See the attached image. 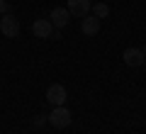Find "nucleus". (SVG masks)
Listing matches in <instances>:
<instances>
[{"mask_svg": "<svg viewBox=\"0 0 146 134\" xmlns=\"http://www.w3.org/2000/svg\"><path fill=\"white\" fill-rule=\"evenodd\" d=\"M20 20H17L15 15H10V12H5L3 15V20H0V32L7 37V39H17L20 37Z\"/></svg>", "mask_w": 146, "mask_h": 134, "instance_id": "obj_2", "label": "nucleus"}, {"mask_svg": "<svg viewBox=\"0 0 146 134\" xmlns=\"http://www.w3.org/2000/svg\"><path fill=\"white\" fill-rule=\"evenodd\" d=\"M80 29H83L85 37H95V34L100 32V17L85 15V17H83V25H80Z\"/></svg>", "mask_w": 146, "mask_h": 134, "instance_id": "obj_8", "label": "nucleus"}, {"mask_svg": "<svg viewBox=\"0 0 146 134\" xmlns=\"http://www.w3.org/2000/svg\"><path fill=\"white\" fill-rule=\"evenodd\" d=\"M93 15L100 17V20L107 17V15H110V5H107V3H95V5H93Z\"/></svg>", "mask_w": 146, "mask_h": 134, "instance_id": "obj_9", "label": "nucleus"}, {"mask_svg": "<svg viewBox=\"0 0 146 134\" xmlns=\"http://www.w3.org/2000/svg\"><path fill=\"white\" fill-rule=\"evenodd\" d=\"M90 7H93L90 0H68V12L76 17H85L90 12Z\"/></svg>", "mask_w": 146, "mask_h": 134, "instance_id": "obj_7", "label": "nucleus"}, {"mask_svg": "<svg viewBox=\"0 0 146 134\" xmlns=\"http://www.w3.org/2000/svg\"><path fill=\"white\" fill-rule=\"evenodd\" d=\"M141 51H144V56H146V47H144V49H141Z\"/></svg>", "mask_w": 146, "mask_h": 134, "instance_id": "obj_12", "label": "nucleus"}, {"mask_svg": "<svg viewBox=\"0 0 146 134\" xmlns=\"http://www.w3.org/2000/svg\"><path fill=\"white\" fill-rule=\"evenodd\" d=\"M32 34L39 37V39H49V37L54 34L51 20H34V22H32Z\"/></svg>", "mask_w": 146, "mask_h": 134, "instance_id": "obj_5", "label": "nucleus"}, {"mask_svg": "<svg viewBox=\"0 0 146 134\" xmlns=\"http://www.w3.org/2000/svg\"><path fill=\"white\" fill-rule=\"evenodd\" d=\"M144 71H146V61H144Z\"/></svg>", "mask_w": 146, "mask_h": 134, "instance_id": "obj_13", "label": "nucleus"}, {"mask_svg": "<svg viewBox=\"0 0 146 134\" xmlns=\"http://www.w3.org/2000/svg\"><path fill=\"white\" fill-rule=\"evenodd\" d=\"M10 12V5H7V0H0V15H5Z\"/></svg>", "mask_w": 146, "mask_h": 134, "instance_id": "obj_11", "label": "nucleus"}, {"mask_svg": "<svg viewBox=\"0 0 146 134\" xmlns=\"http://www.w3.org/2000/svg\"><path fill=\"white\" fill-rule=\"evenodd\" d=\"M44 122H49V115H36V117H34V124H36V127H42Z\"/></svg>", "mask_w": 146, "mask_h": 134, "instance_id": "obj_10", "label": "nucleus"}, {"mask_svg": "<svg viewBox=\"0 0 146 134\" xmlns=\"http://www.w3.org/2000/svg\"><path fill=\"white\" fill-rule=\"evenodd\" d=\"M46 100L54 105V107H61V105H66V100H68L66 88H63L61 83H54V85H49V88H46Z\"/></svg>", "mask_w": 146, "mask_h": 134, "instance_id": "obj_3", "label": "nucleus"}, {"mask_svg": "<svg viewBox=\"0 0 146 134\" xmlns=\"http://www.w3.org/2000/svg\"><path fill=\"white\" fill-rule=\"evenodd\" d=\"M71 122H73V115H71V110H68L66 105L54 107L51 115H49V124H51V127H56V129H66Z\"/></svg>", "mask_w": 146, "mask_h": 134, "instance_id": "obj_1", "label": "nucleus"}, {"mask_svg": "<svg viewBox=\"0 0 146 134\" xmlns=\"http://www.w3.org/2000/svg\"><path fill=\"white\" fill-rule=\"evenodd\" d=\"M49 20H51V25L56 27V29H63V27L71 22V12H68V7H54Z\"/></svg>", "mask_w": 146, "mask_h": 134, "instance_id": "obj_6", "label": "nucleus"}, {"mask_svg": "<svg viewBox=\"0 0 146 134\" xmlns=\"http://www.w3.org/2000/svg\"><path fill=\"white\" fill-rule=\"evenodd\" d=\"M122 59H124V63H127V66H131V68H139V66H144V61H146L144 51H141V49H136V47L124 49Z\"/></svg>", "mask_w": 146, "mask_h": 134, "instance_id": "obj_4", "label": "nucleus"}]
</instances>
